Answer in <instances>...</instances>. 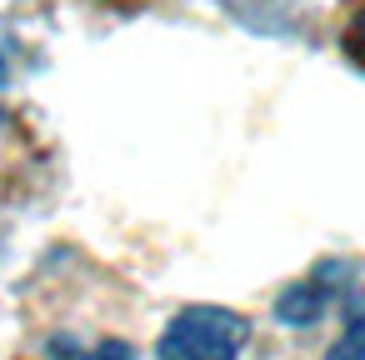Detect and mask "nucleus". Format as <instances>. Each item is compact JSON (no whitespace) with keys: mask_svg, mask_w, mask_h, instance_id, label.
Listing matches in <instances>:
<instances>
[{"mask_svg":"<svg viewBox=\"0 0 365 360\" xmlns=\"http://www.w3.org/2000/svg\"><path fill=\"white\" fill-rule=\"evenodd\" d=\"M91 360H135V350H130L125 340H101V345L91 350Z\"/></svg>","mask_w":365,"mask_h":360,"instance_id":"4","label":"nucleus"},{"mask_svg":"<svg viewBox=\"0 0 365 360\" xmlns=\"http://www.w3.org/2000/svg\"><path fill=\"white\" fill-rule=\"evenodd\" d=\"M51 355H56V360H86V355L76 350V340H71V335H56V340H51Z\"/></svg>","mask_w":365,"mask_h":360,"instance_id":"5","label":"nucleus"},{"mask_svg":"<svg viewBox=\"0 0 365 360\" xmlns=\"http://www.w3.org/2000/svg\"><path fill=\"white\" fill-rule=\"evenodd\" d=\"M6 76H11V66H6V56H0V86H6Z\"/></svg>","mask_w":365,"mask_h":360,"instance_id":"6","label":"nucleus"},{"mask_svg":"<svg viewBox=\"0 0 365 360\" xmlns=\"http://www.w3.org/2000/svg\"><path fill=\"white\" fill-rule=\"evenodd\" d=\"M250 320L225 305H185L160 330V360H235L245 350Z\"/></svg>","mask_w":365,"mask_h":360,"instance_id":"1","label":"nucleus"},{"mask_svg":"<svg viewBox=\"0 0 365 360\" xmlns=\"http://www.w3.org/2000/svg\"><path fill=\"white\" fill-rule=\"evenodd\" d=\"M325 305H330V285H310V280H300V285H285V290H280V300H275V320L305 330V325H315V320L325 315Z\"/></svg>","mask_w":365,"mask_h":360,"instance_id":"2","label":"nucleus"},{"mask_svg":"<svg viewBox=\"0 0 365 360\" xmlns=\"http://www.w3.org/2000/svg\"><path fill=\"white\" fill-rule=\"evenodd\" d=\"M325 360H365V305L345 315V335L325 350Z\"/></svg>","mask_w":365,"mask_h":360,"instance_id":"3","label":"nucleus"}]
</instances>
